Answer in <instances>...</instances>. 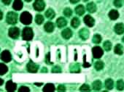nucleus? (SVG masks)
<instances>
[{
  "label": "nucleus",
  "instance_id": "nucleus-12",
  "mask_svg": "<svg viewBox=\"0 0 124 92\" xmlns=\"http://www.w3.org/2000/svg\"><path fill=\"white\" fill-rule=\"evenodd\" d=\"M115 32L117 33V34H123L124 33V24L123 23H117L115 25Z\"/></svg>",
  "mask_w": 124,
  "mask_h": 92
},
{
  "label": "nucleus",
  "instance_id": "nucleus-7",
  "mask_svg": "<svg viewBox=\"0 0 124 92\" xmlns=\"http://www.w3.org/2000/svg\"><path fill=\"white\" fill-rule=\"evenodd\" d=\"M27 70L29 72H37L39 69V65L35 64L33 61L30 60L27 64Z\"/></svg>",
  "mask_w": 124,
  "mask_h": 92
},
{
  "label": "nucleus",
  "instance_id": "nucleus-22",
  "mask_svg": "<svg viewBox=\"0 0 124 92\" xmlns=\"http://www.w3.org/2000/svg\"><path fill=\"white\" fill-rule=\"evenodd\" d=\"M70 71L71 72H80V67L78 63L73 64L70 66Z\"/></svg>",
  "mask_w": 124,
  "mask_h": 92
},
{
  "label": "nucleus",
  "instance_id": "nucleus-39",
  "mask_svg": "<svg viewBox=\"0 0 124 92\" xmlns=\"http://www.w3.org/2000/svg\"><path fill=\"white\" fill-rule=\"evenodd\" d=\"M50 53H48L47 55H46V58H45V62H46V63L47 64H49V65H52V62L50 61Z\"/></svg>",
  "mask_w": 124,
  "mask_h": 92
},
{
  "label": "nucleus",
  "instance_id": "nucleus-35",
  "mask_svg": "<svg viewBox=\"0 0 124 92\" xmlns=\"http://www.w3.org/2000/svg\"><path fill=\"white\" fill-rule=\"evenodd\" d=\"M18 91H20V92H29L30 91V89L28 87H26V86L22 85V86H21L19 88Z\"/></svg>",
  "mask_w": 124,
  "mask_h": 92
},
{
  "label": "nucleus",
  "instance_id": "nucleus-21",
  "mask_svg": "<svg viewBox=\"0 0 124 92\" xmlns=\"http://www.w3.org/2000/svg\"><path fill=\"white\" fill-rule=\"evenodd\" d=\"M87 10L91 13H93L96 11V6L93 2H90L87 5Z\"/></svg>",
  "mask_w": 124,
  "mask_h": 92
},
{
  "label": "nucleus",
  "instance_id": "nucleus-19",
  "mask_svg": "<svg viewBox=\"0 0 124 92\" xmlns=\"http://www.w3.org/2000/svg\"><path fill=\"white\" fill-rule=\"evenodd\" d=\"M114 52H115V53L117 54H119V55L123 54V52H124L123 46L121 44H117V45L115 46Z\"/></svg>",
  "mask_w": 124,
  "mask_h": 92
},
{
  "label": "nucleus",
  "instance_id": "nucleus-47",
  "mask_svg": "<svg viewBox=\"0 0 124 92\" xmlns=\"http://www.w3.org/2000/svg\"><path fill=\"white\" fill-rule=\"evenodd\" d=\"M2 19V13L1 12V20Z\"/></svg>",
  "mask_w": 124,
  "mask_h": 92
},
{
  "label": "nucleus",
  "instance_id": "nucleus-29",
  "mask_svg": "<svg viewBox=\"0 0 124 92\" xmlns=\"http://www.w3.org/2000/svg\"><path fill=\"white\" fill-rule=\"evenodd\" d=\"M117 90H120V91H122L124 89V81L123 80H118L117 81Z\"/></svg>",
  "mask_w": 124,
  "mask_h": 92
},
{
  "label": "nucleus",
  "instance_id": "nucleus-27",
  "mask_svg": "<svg viewBox=\"0 0 124 92\" xmlns=\"http://www.w3.org/2000/svg\"><path fill=\"white\" fill-rule=\"evenodd\" d=\"M8 71V68L5 64H3V63L0 64V75H5Z\"/></svg>",
  "mask_w": 124,
  "mask_h": 92
},
{
  "label": "nucleus",
  "instance_id": "nucleus-16",
  "mask_svg": "<svg viewBox=\"0 0 124 92\" xmlns=\"http://www.w3.org/2000/svg\"><path fill=\"white\" fill-rule=\"evenodd\" d=\"M44 28H45L46 32L51 33L54 30V24L52 22H47L44 26Z\"/></svg>",
  "mask_w": 124,
  "mask_h": 92
},
{
  "label": "nucleus",
  "instance_id": "nucleus-2",
  "mask_svg": "<svg viewBox=\"0 0 124 92\" xmlns=\"http://www.w3.org/2000/svg\"><path fill=\"white\" fill-rule=\"evenodd\" d=\"M21 22L24 25H29L32 21V16L28 12H23L20 16Z\"/></svg>",
  "mask_w": 124,
  "mask_h": 92
},
{
  "label": "nucleus",
  "instance_id": "nucleus-4",
  "mask_svg": "<svg viewBox=\"0 0 124 92\" xmlns=\"http://www.w3.org/2000/svg\"><path fill=\"white\" fill-rule=\"evenodd\" d=\"M33 6H34V8L35 10L40 12V11H42L45 9V2L43 1V0H36V1L34 2V5H33Z\"/></svg>",
  "mask_w": 124,
  "mask_h": 92
},
{
  "label": "nucleus",
  "instance_id": "nucleus-30",
  "mask_svg": "<svg viewBox=\"0 0 124 92\" xmlns=\"http://www.w3.org/2000/svg\"><path fill=\"white\" fill-rule=\"evenodd\" d=\"M44 21V18L42 15H37L35 18V22L38 25H41Z\"/></svg>",
  "mask_w": 124,
  "mask_h": 92
},
{
  "label": "nucleus",
  "instance_id": "nucleus-38",
  "mask_svg": "<svg viewBox=\"0 0 124 92\" xmlns=\"http://www.w3.org/2000/svg\"><path fill=\"white\" fill-rule=\"evenodd\" d=\"M58 91H66V87L64 85H59L58 86Z\"/></svg>",
  "mask_w": 124,
  "mask_h": 92
},
{
  "label": "nucleus",
  "instance_id": "nucleus-3",
  "mask_svg": "<svg viewBox=\"0 0 124 92\" xmlns=\"http://www.w3.org/2000/svg\"><path fill=\"white\" fill-rule=\"evenodd\" d=\"M6 20L8 23L10 25H14L18 21V15L14 12H9L7 15Z\"/></svg>",
  "mask_w": 124,
  "mask_h": 92
},
{
  "label": "nucleus",
  "instance_id": "nucleus-40",
  "mask_svg": "<svg viewBox=\"0 0 124 92\" xmlns=\"http://www.w3.org/2000/svg\"><path fill=\"white\" fill-rule=\"evenodd\" d=\"M83 59H84V62H83V67H90V66H91V65H90L88 62H87L85 61V55H84Z\"/></svg>",
  "mask_w": 124,
  "mask_h": 92
},
{
  "label": "nucleus",
  "instance_id": "nucleus-5",
  "mask_svg": "<svg viewBox=\"0 0 124 92\" xmlns=\"http://www.w3.org/2000/svg\"><path fill=\"white\" fill-rule=\"evenodd\" d=\"M92 53H93V56L94 58L99 59L103 55L104 52L100 46H95L92 49Z\"/></svg>",
  "mask_w": 124,
  "mask_h": 92
},
{
  "label": "nucleus",
  "instance_id": "nucleus-28",
  "mask_svg": "<svg viewBox=\"0 0 124 92\" xmlns=\"http://www.w3.org/2000/svg\"><path fill=\"white\" fill-rule=\"evenodd\" d=\"M104 63L103 62L101 61H97L95 62V65H94V67H95V69L98 71L99 70H101L103 68H104Z\"/></svg>",
  "mask_w": 124,
  "mask_h": 92
},
{
  "label": "nucleus",
  "instance_id": "nucleus-36",
  "mask_svg": "<svg viewBox=\"0 0 124 92\" xmlns=\"http://www.w3.org/2000/svg\"><path fill=\"white\" fill-rule=\"evenodd\" d=\"M80 91H88L91 90L90 88V86L87 84H83L80 88Z\"/></svg>",
  "mask_w": 124,
  "mask_h": 92
},
{
  "label": "nucleus",
  "instance_id": "nucleus-18",
  "mask_svg": "<svg viewBox=\"0 0 124 92\" xmlns=\"http://www.w3.org/2000/svg\"><path fill=\"white\" fill-rule=\"evenodd\" d=\"M109 18L111 20H117L118 18V17H119V13H118V12L117 10H112L109 13Z\"/></svg>",
  "mask_w": 124,
  "mask_h": 92
},
{
  "label": "nucleus",
  "instance_id": "nucleus-49",
  "mask_svg": "<svg viewBox=\"0 0 124 92\" xmlns=\"http://www.w3.org/2000/svg\"><path fill=\"white\" fill-rule=\"evenodd\" d=\"M83 1H84V2H88V0H83Z\"/></svg>",
  "mask_w": 124,
  "mask_h": 92
},
{
  "label": "nucleus",
  "instance_id": "nucleus-6",
  "mask_svg": "<svg viewBox=\"0 0 124 92\" xmlns=\"http://www.w3.org/2000/svg\"><path fill=\"white\" fill-rule=\"evenodd\" d=\"M20 35V30L17 27H12L9 29V36L12 39H18Z\"/></svg>",
  "mask_w": 124,
  "mask_h": 92
},
{
  "label": "nucleus",
  "instance_id": "nucleus-14",
  "mask_svg": "<svg viewBox=\"0 0 124 92\" xmlns=\"http://www.w3.org/2000/svg\"><path fill=\"white\" fill-rule=\"evenodd\" d=\"M56 24H57V26L58 28H64L67 26V21L64 18H59L56 20Z\"/></svg>",
  "mask_w": 124,
  "mask_h": 92
},
{
  "label": "nucleus",
  "instance_id": "nucleus-9",
  "mask_svg": "<svg viewBox=\"0 0 124 92\" xmlns=\"http://www.w3.org/2000/svg\"><path fill=\"white\" fill-rule=\"evenodd\" d=\"M84 22L88 27H93L95 24L94 19L89 15H87L84 18Z\"/></svg>",
  "mask_w": 124,
  "mask_h": 92
},
{
  "label": "nucleus",
  "instance_id": "nucleus-13",
  "mask_svg": "<svg viewBox=\"0 0 124 92\" xmlns=\"http://www.w3.org/2000/svg\"><path fill=\"white\" fill-rule=\"evenodd\" d=\"M61 35H62V36H63L64 39H69L72 36V31H71L70 28H66V29H64L63 31H62Z\"/></svg>",
  "mask_w": 124,
  "mask_h": 92
},
{
  "label": "nucleus",
  "instance_id": "nucleus-20",
  "mask_svg": "<svg viewBox=\"0 0 124 92\" xmlns=\"http://www.w3.org/2000/svg\"><path fill=\"white\" fill-rule=\"evenodd\" d=\"M92 87H93V89L95 90V91H99L101 87H102V83L100 80H95L93 84H92Z\"/></svg>",
  "mask_w": 124,
  "mask_h": 92
},
{
  "label": "nucleus",
  "instance_id": "nucleus-32",
  "mask_svg": "<svg viewBox=\"0 0 124 92\" xmlns=\"http://www.w3.org/2000/svg\"><path fill=\"white\" fill-rule=\"evenodd\" d=\"M101 41V37L99 34H96L93 37V42L94 44H99Z\"/></svg>",
  "mask_w": 124,
  "mask_h": 92
},
{
  "label": "nucleus",
  "instance_id": "nucleus-25",
  "mask_svg": "<svg viewBox=\"0 0 124 92\" xmlns=\"http://www.w3.org/2000/svg\"><path fill=\"white\" fill-rule=\"evenodd\" d=\"M113 85H114V82L112 79L109 78V79H107L106 81H105V87L108 90H111L113 88Z\"/></svg>",
  "mask_w": 124,
  "mask_h": 92
},
{
  "label": "nucleus",
  "instance_id": "nucleus-10",
  "mask_svg": "<svg viewBox=\"0 0 124 92\" xmlns=\"http://www.w3.org/2000/svg\"><path fill=\"white\" fill-rule=\"evenodd\" d=\"M79 36L83 40H86L89 37V31L87 28H82L79 31Z\"/></svg>",
  "mask_w": 124,
  "mask_h": 92
},
{
  "label": "nucleus",
  "instance_id": "nucleus-34",
  "mask_svg": "<svg viewBox=\"0 0 124 92\" xmlns=\"http://www.w3.org/2000/svg\"><path fill=\"white\" fill-rule=\"evenodd\" d=\"M114 5L117 7V8H120L122 7L123 5V2L122 0H114Z\"/></svg>",
  "mask_w": 124,
  "mask_h": 92
},
{
  "label": "nucleus",
  "instance_id": "nucleus-26",
  "mask_svg": "<svg viewBox=\"0 0 124 92\" xmlns=\"http://www.w3.org/2000/svg\"><path fill=\"white\" fill-rule=\"evenodd\" d=\"M80 20L78 18H74L71 21V26L75 28H78L80 26Z\"/></svg>",
  "mask_w": 124,
  "mask_h": 92
},
{
  "label": "nucleus",
  "instance_id": "nucleus-48",
  "mask_svg": "<svg viewBox=\"0 0 124 92\" xmlns=\"http://www.w3.org/2000/svg\"><path fill=\"white\" fill-rule=\"evenodd\" d=\"M122 40H123V42L124 43V36L123 37V39H122Z\"/></svg>",
  "mask_w": 124,
  "mask_h": 92
},
{
  "label": "nucleus",
  "instance_id": "nucleus-1",
  "mask_svg": "<svg viewBox=\"0 0 124 92\" xmlns=\"http://www.w3.org/2000/svg\"><path fill=\"white\" fill-rule=\"evenodd\" d=\"M22 37H23V39L25 41L31 40L34 37V33H33L32 29L29 27L24 28L22 31Z\"/></svg>",
  "mask_w": 124,
  "mask_h": 92
},
{
  "label": "nucleus",
  "instance_id": "nucleus-43",
  "mask_svg": "<svg viewBox=\"0 0 124 92\" xmlns=\"http://www.w3.org/2000/svg\"><path fill=\"white\" fill-rule=\"evenodd\" d=\"M41 72H47V68H46V67H43L42 70H41Z\"/></svg>",
  "mask_w": 124,
  "mask_h": 92
},
{
  "label": "nucleus",
  "instance_id": "nucleus-31",
  "mask_svg": "<svg viewBox=\"0 0 124 92\" xmlns=\"http://www.w3.org/2000/svg\"><path fill=\"white\" fill-rule=\"evenodd\" d=\"M103 46H104V49L107 52H109V51H110L111 49H112V44H111L110 41H106L104 43Z\"/></svg>",
  "mask_w": 124,
  "mask_h": 92
},
{
  "label": "nucleus",
  "instance_id": "nucleus-11",
  "mask_svg": "<svg viewBox=\"0 0 124 92\" xmlns=\"http://www.w3.org/2000/svg\"><path fill=\"white\" fill-rule=\"evenodd\" d=\"M16 88H17L16 83H13L12 80H9V81L7 82V83H6V89L8 91H10V92L14 91H16Z\"/></svg>",
  "mask_w": 124,
  "mask_h": 92
},
{
  "label": "nucleus",
  "instance_id": "nucleus-24",
  "mask_svg": "<svg viewBox=\"0 0 124 92\" xmlns=\"http://www.w3.org/2000/svg\"><path fill=\"white\" fill-rule=\"evenodd\" d=\"M55 14V12L52 10V9H48L46 12H45V16L47 18L50 19V20H52L54 18Z\"/></svg>",
  "mask_w": 124,
  "mask_h": 92
},
{
  "label": "nucleus",
  "instance_id": "nucleus-42",
  "mask_svg": "<svg viewBox=\"0 0 124 92\" xmlns=\"http://www.w3.org/2000/svg\"><path fill=\"white\" fill-rule=\"evenodd\" d=\"M80 2V0H70V2L72 4H76Z\"/></svg>",
  "mask_w": 124,
  "mask_h": 92
},
{
  "label": "nucleus",
  "instance_id": "nucleus-41",
  "mask_svg": "<svg viewBox=\"0 0 124 92\" xmlns=\"http://www.w3.org/2000/svg\"><path fill=\"white\" fill-rule=\"evenodd\" d=\"M2 2H3L5 5H10V2H11L12 0H2Z\"/></svg>",
  "mask_w": 124,
  "mask_h": 92
},
{
  "label": "nucleus",
  "instance_id": "nucleus-8",
  "mask_svg": "<svg viewBox=\"0 0 124 92\" xmlns=\"http://www.w3.org/2000/svg\"><path fill=\"white\" fill-rule=\"evenodd\" d=\"M1 59L3 62H9L11 61L12 59V57H11V54L9 51L8 50H5L2 52L1 54Z\"/></svg>",
  "mask_w": 124,
  "mask_h": 92
},
{
  "label": "nucleus",
  "instance_id": "nucleus-44",
  "mask_svg": "<svg viewBox=\"0 0 124 92\" xmlns=\"http://www.w3.org/2000/svg\"><path fill=\"white\" fill-rule=\"evenodd\" d=\"M3 83H4V81H3V80L2 79H0V85H2L3 84Z\"/></svg>",
  "mask_w": 124,
  "mask_h": 92
},
{
  "label": "nucleus",
  "instance_id": "nucleus-23",
  "mask_svg": "<svg viewBox=\"0 0 124 92\" xmlns=\"http://www.w3.org/2000/svg\"><path fill=\"white\" fill-rule=\"evenodd\" d=\"M75 12H76V14L77 15L81 16V15H83L85 13V8H84V7L82 5H80L78 7H76Z\"/></svg>",
  "mask_w": 124,
  "mask_h": 92
},
{
  "label": "nucleus",
  "instance_id": "nucleus-45",
  "mask_svg": "<svg viewBox=\"0 0 124 92\" xmlns=\"http://www.w3.org/2000/svg\"><path fill=\"white\" fill-rule=\"evenodd\" d=\"M35 85H38V86H40V85H42V83H35Z\"/></svg>",
  "mask_w": 124,
  "mask_h": 92
},
{
  "label": "nucleus",
  "instance_id": "nucleus-37",
  "mask_svg": "<svg viewBox=\"0 0 124 92\" xmlns=\"http://www.w3.org/2000/svg\"><path fill=\"white\" fill-rule=\"evenodd\" d=\"M61 72V69L58 66H54L52 68V72Z\"/></svg>",
  "mask_w": 124,
  "mask_h": 92
},
{
  "label": "nucleus",
  "instance_id": "nucleus-17",
  "mask_svg": "<svg viewBox=\"0 0 124 92\" xmlns=\"http://www.w3.org/2000/svg\"><path fill=\"white\" fill-rule=\"evenodd\" d=\"M54 91H55V86L53 83H47L43 88L44 92H53Z\"/></svg>",
  "mask_w": 124,
  "mask_h": 92
},
{
  "label": "nucleus",
  "instance_id": "nucleus-46",
  "mask_svg": "<svg viewBox=\"0 0 124 92\" xmlns=\"http://www.w3.org/2000/svg\"><path fill=\"white\" fill-rule=\"evenodd\" d=\"M25 1H26V2H31V0H25Z\"/></svg>",
  "mask_w": 124,
  "mask_h": 92
},
{
  "label": "nucleus",
  "instance_id": "nucleus-33",
  "mask_svg": "<svg viewBox=\"0 0 124 92\" xmlns=\"http://www.w3.org/2000/svg\"><path fill=\"white\" fill-rule=\"evenodd\" d=\"M64 15L66 17L70 18V17H71L72 15V10L70 8L67 7V8H65L64 10Z\"/></svg>",
  "mask_w": 124,
  "mask_h": 92
},
{
  "label": "nucleus",
  "instance_id": "nucleus-15",
  "mask_svg": "<svg viewBox=\"0 0 124 92\" xmlns=\"http://www.w3.org/2000/svg\"><path fill=\"white\" fill-rule=\"evenodd\" d=\"M13 8L15 10H21L23 8V2L21 0H15L13 5Z\"/></svg>",
  "mask_w": 124,
  "mask_h": 92
}]
</instances>
